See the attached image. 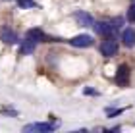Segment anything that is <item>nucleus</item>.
Segmentation results:
<instances>
[{
    "instance_id": "1",
    "label": "nucleus",
    "mask_w": 135,
    "mask_h": 133,
    "mask_svg": "<svg viewBox=\"0 0 135 133\" xmlns=\"http://www.w3.org/2000/svg\"><path fill=\"white\" fill-rule=\"evenodd\" d=\"M116 52H118V41L114 39V35L104 37V41L100 43V54L104 58H112L116 56Z\"/></svg>"
},
{
    "instance_id": "2",
    "label": "nucleus",
    "mask_w": 135,
    "mask_h": 133,
    "mask_svg": "<svg viewBox=\"0 0 135 133\" xmlns=\"http://www.w3.org/2000/svg\"><path fill=\"white\" fill-rule=\"evenodd\" d=\"M58 127V124H50V122H37V124H27L23 131L25 133H31V131H39V133H48V131H54Z\"/></svg>"
},
{
    "instance_id": "3",
    "label": "nucleus",
    "mask_w": 135,
    "mask_h": 133,
    "mask_svg": "<svg viewBox=\"0 0 135 133\" xmlns=\"http://www.w3.org/2000/svg\"><path fill=\"white\" fill-rule=\"evenodd\" d=\"M93 37L91 35H75L73 39H70V45L71 46H77V48H89L93 46Z\"/></svg>"
},
{
    "instance_id": "4",
    "label": "nucleus",
    "mask_w": 135,
    "mask_h": 133,
    "mask_svg": "<svg viewBox=\"0 0 135 133\" xmlns=\"http://www.w3.org/2000/svg\"><path fill=\"white\" fill-rule=\"evenodd\" d=\"M93 29L97 31V35H100V37H110V35H114V27H112V23H108V21H95Z\"/></svg>"
},
{
    "instance_id": "5",
    "label": "nucleus",
    "mask_w": 135,
    "mask_h": 133,
    "mask_svg": "<svg viewBox=\"0 0 135 133\" xmlns=\"http://www.w3.org/2000/svg\"><path fill=\"white\" fill-rule=\"evenodd\" d=\"M25 37H29V39H33V41H35L37 45H39V43H50V41H54L52 37H48L46 33H42L41 29H29Z\"/></svg>"
},
{
    "instance_id": "6",
    "label": "nucleus",
    "mask_w": 135,
    "mask_h": 133,
    "mask_svg": "<svg viewBox=\"0 0 135 133\" xmlns=\"http://www.w3.org/2000/svg\"><path fill=\"white\" fill-rule=\"evenodd\" d=\"M0 41L6 43V45H16V43H17V33L4 25L2 29H0Z\"/></svg>"
},
{
    "instance_id": "7",
    "label": "nucleus",
    "mask_w": 135,
    "mask_h": 133,
    "mask_svg": "<svg viewBox=\"0 0 135 133\" xmlns=\"http://www.w3.org/2000/svg\"><path fill=\"white\" fill-rule=\"evenodd\" d=\"M114 81L118 83L120 87H126V85H127V81H129V68H127V66H120L118 71H116Z\"/></svg>"
},
{
    "instance_id": "8",
    "label": "nucleus",
    "mask_w": 135,
    "mask_h": 133,
    "mask_svg": "<svg viewBox=\"0 0 135 133\" xmlns=\"http://www.w3.org/2000/svg\"><path fill=\"white\" fill-rule=\"evenodd\" d=\"M73 17H75V21H77L81 27H93V23H95L93 16L87 14V12H75V14H73Z\"/></svg>"
},
{
    "instance_id": "9",
    "label": "nucleus",
    "mask_w": 135,
    "mask_h": 133,
    "mask_svg": "<svg viewBox=\"0 0 135 133\" xmlns=\"http://www.w3.org/2000/svg\"><path fill=\"white\" fill-rule=\"evenodd\" d=\"M122 43H124V46H127V48L135 46V29L127 27V29L122 31Z\"/></svg>"
},
{
    "instance_id": "10",
    "label": "nucleus",
    "mask_w": 135,
    "mask_h": 133,
    "mask_svg": "<svg viewBox=\"0 0 135 133\" xmlns=\"http://www.w3.org/2000/svg\"><path fill=\"white\" fill-rule=\"evenodd\" d=\"M35 46H37V43L33 39H29V37H25L21 41V46H20V54H23V56H25V54H31L33 50H35Z\"/></svg>"
},
{
    "instance_id": "11",
    "label": "nucleus",
    "mask_w": 135,
    "mask_h": 133,
    "mask_svg": "<svg viewBox=\"0 0 135 133\" xmlns=\"http://www.w3.org/2000/svg\"><path fill=\"white\" fill-rule=\"evenodd\" d=\"M17 6H20V8H37V6H39V4H37L35 2V0H17Z\"/></svg>"
},
{
    "instance_id": "12",
    "label": "nucleus",
    "mask_w": 135,
    "mask_h": 133,
    "mask_svg": "<svg viewBox=\"0 0 135 133\" xmlns=\"http://www.w3.org/2000/svg\"><path fill=\"white\" fill-rule=\"evenodd\" d=\"M104 112H106V116L112 118V116H120V114L124 112V108H106Z\"/></svg>"
},
{
    "instance_id": "13",
    "label": "nucleus",
    "mask_w": 135,
    "mask_h": 133,
    "mask_svg": "<svg viewBox=\"0 0 135 133\" xmlns=\"http://www.w3.org/2000/svg\"><path fill=\"white\" fill-rule=\"evenodd\" d=\"M127 19H129L131 23L135 21V4H131L129 8H127Z\"/></svg>"
},
{
    "instance_id": "14",
    "label": "nucleus",
    "mask_w": 135,
    "mask_h": 133,
    "mask_svg": "<svg viewBox=\"0 0 135 133\" xmlns=\"http://www.w3.org/2000/svg\"><path fill=\"white\" fill-rule=\"evenodd\" d=\"M85 95H97L93 89H85Z\"/></svg>"
},
{
    "instance_id": "15",
    "label": "nucleus",
    "mask_w": 135,
    "mask_h": 133,
    "mask_svg": "<svg viewBox=\"0 0 135 133\" xmlns=\"http://www.w3.org/2000/svg\"><path fill=\"white\" fill-rule=\"evenodd\" d=\"M133 2H135V0H133Z\"/></svg>"
}]
</instances>
